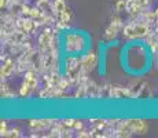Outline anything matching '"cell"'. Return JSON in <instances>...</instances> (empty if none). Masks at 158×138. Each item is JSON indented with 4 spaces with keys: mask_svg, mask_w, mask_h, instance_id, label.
<instances>
[{
    "mask_svg": "<svg viewBox=\"0 0 158 138\" xmlns=\"http://www.w3.org/2000/svg\"><path fill=\"white\" fill-rule=\"evenodd\" d=\"M85 47L83 33L80 32H68L65 36V51L68 54H80Z\"/></svg>",
    "mask_w": 158,
    "mask_h": 138,
    "instance_id": "obj_1",
    "label": "cell"
},
{
    "mask_svg": "<svg viewBox=\"0 0 158 138\" xmlns=\"http://www.w3.org/2000/svg\"><path fill=\"white\" fill-rule=\"evenodd\" d=\"M95 62H96V57L94 54H88L81 60V65H83L84 69H87V70L92 69L94 65H95Z\"/></svg>",
    "mask_w": 158,
    "mask_h": 138,
    "instance_id": "obj_2",
    "label": "cell"
},
{
    "mask_svg": "<svg viewBox=\"0 0 158 138\" xmlns=\"http://www.w3.org/2000/svg\"><path fill=\"white\" fill-rule=\"evenodd\" d=\"M18 26H21L23 30H25L26 33L32 32L33 28H35V22H33V18L30 20V18H26V20H22V21H18Z\"/></svg>",
    "mask_w": 158,
    "mask_h": 138,
    "instance_id": "obj_3",
    "label": "cell"
},
{
    "mask_svg": "<svg viewBox=\"0 0 158 138\" xmlns=\"http://www.w3.org/2000/svg\"><path fill=\"white\" fill-rule=\"evenodd\" d=\"M133 29H135V38H142L148 33V28L144 24H136L133 25Z\"/></svg>",
    "mask_w": 158,
    "mask_h": 138,
    "instance_id": "obj_4",
    "label": "cell"
},
{
    "mask_svg": "<svg viewBox=\"0 0 158 138\" xmlns=\"http://www.w3.org/2000/svg\"><path fill=\"white\" fill-rule=\"evenodd\" d=\"M14 70V64L11 60H7L4 62V65H3L2 68V78H7V76L11 75V72Z\"/></svg>",
    "mask_w": 158,
    "mask_h": 138,
    "instance_id": "obj_5",
    "label": "cell"
},
{
    "mask_svg": "<svg viewBox=\"0 0 158 138\" xmlns=\"http://www.w3.org/2000/svg\"><path fill=\"white\" fill-rule=\"evenodd\" d=\"M52 10H54V13L55 14H62L63 11L66 10V4H65V2L63 0H55L54 2V4H52Z\"/></svg>",
    "mask_w": 158,
    "mask_h": 138,
    "instance_id": "obj_6",
    "label": "cell"
},
{
    "mask_svg": "<svg viewBox=\"0 0 158 138\" xmlns=\"http://www.w3.org/2000/svg\"><path fill=\"white\" fill-rule=\"evenodd\" d=\"M125 38H135V29H133V25H128L124 28V33H123Z\"/></svg>",
    "mask_w": 158,
    "mask_h": 138,
    "instance_id": "obj_7",
    "label": "cell"
},
{
    "mask_svg": "<svg viewBox=\"0 0 158 138\" xmlns=\"http://www.w3.org/2000/svg\"><path fill=\"white\" fill-rule=\"evenodd\" d=\"M47 120H32L30 122V126L35 128H44L47 126Z\"/></svg>",
    "mask_w": 158,
    "mask_h": 138,
    "instance_id": "obj_8",
    "label": "cell"
},
{
    "mask_svg": "<svg viewBox=\"0 0 158 138\" xmlns=\"http://www.w3.org/2000/svg\"><path fill=\"white\" fill-rule=\"evenodd\" d=\"M59 21L63 24H68L70 21V13H69V10H65L62 14H59Z\"/></svg>",
    "mask_w": 158,
    "mask_h": 138,
    "instance_id": "obj_9",
    "label": "cell"
},
{
    "mask_svg": "<svg viewBox=\"0 0 158 138\" xmlns=\"http://www.w3.org/2000/svg\"><path fill=\"white\" fill-rule=\"evenodd\" d=\"M36 7H39L41 11H45L48 7H50V2H48V0H39Z\"/></svg>",
    "mask_w": 158,
    "mask_h": 138,
    "instance_id": "obj_10",
    "label": "cell"
},
{
    "mask_svg": "<svg viewBox=\"0 0 158 138\" xmlns=\"http://www.w3.org/2000/svg\"><path fill=\"white\" fill-rule=\"evenodd\" d=\"M30 90H32V87L25 82L22 84V87H21V96H28V94L30 93Z\"/></svg>",
    "mask_w": 158,
    "mask_h": 138,
    "instance_id": "obj_11",
    "label": "cell"
},
{
    "mask_svg": "<svg viewBox=\"0 0 158 138\" xmlns=\"http://www.w3.org/2000/svg\"><path fill=\"white\" fill-rule=\"evenodd\" d=\"M0 130H2V136H4V134L7 133V124H6V122H2V126H0Z\"/></svg>",
    "mask_w": 158,
    "mask_h": 138,
    "instance_id": "obj_12",
    "label": "cell"
},
{
    "mask_svg": "<svg viewBox=\"0 0 158 138\" xmlns=\"http://www.w3.org/2000/svg\"><path fill=\"white\" fill-rule=\"evenodd\" d=\"M124 7H127V3H125V2H124V0H120V2H118V3H117V10H118V11H120V10H121V8H124Z\"/></svg>",
    "mask_w": 158,
    "mask_h": 138,
    "instance_id": "obj_13",
    "label": "cell"
},
{
    "mask_svg": "<svg viewBox=\"0 0 158 138\" xmlns=\"http://www.w3.org/2000/svg\"><path fill=\"white\" fill-rule=\"evenodd\" d=\"M76 120H73V119H68V120H65V124L66 126H74Z\"/></svg>",
    "mask_w": 158,
    "mask_h": 138,
    "instance_id": "obj_14",
    "label": "cell"
},
{
    "mask_svg": "<svg viewBox=\"0 0 158 138\" xmlns=\"http://www.w3.org/2000/svg\"><path fill=\"white\" fill-rule=\"evenodd\" d=\"M7 3H8V0H2V2H0V7L2 8L7 7Z\"/></svg>",
    "mask_w": 158,
    "mask_h": 138,
    "instance_id": "obj_15",
    "label": "cell"
},
{
    "mask_svg": "<svg viewBox=\"0 0 158 138\" xmlns=\"http://www.w3.org/2000/svg\"><path fill=\"white\" fill-rule=\"evenodd\" d=\"M73 127H76V128H81V127H83V123H81V122H78V120H76V123H74V126H73Z\"/></svg>",
    "mask_w": 158,
    "mask_h": 138,
    "instance_id": "obj_16",
    "label": "cell"
},
{
    "mask_svg": "<svg viewBox=\"0 0 158 138\" xmlns=\"http://www.w3.org/2000/svg\"><path fill=\"white\" fill-rule=\"evenodd\" d=\"M15 2H17V3H21V4H25L28 0H15Z\"/></svg>",
    "mask_w": 158,
    "mask_h": 138,
    "instance_id": "obj_17",
    "label": "cell"
},
{
    "mask_svg": "<svg viewBox=\"0 0 158 138\" xmlns=\"http://www.w3.org/2000/svg\"><path fill=\"white\" fill-rule=\"evenodd\" d=\"M156 15H157V17H158V8H157V10H156Z\"/></svg>",
    "mask_w": 158,
    "mask_h": 138,
    "instance_id": "obj_18",
    "label": "cell"
}]
</instances>
